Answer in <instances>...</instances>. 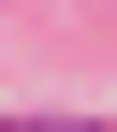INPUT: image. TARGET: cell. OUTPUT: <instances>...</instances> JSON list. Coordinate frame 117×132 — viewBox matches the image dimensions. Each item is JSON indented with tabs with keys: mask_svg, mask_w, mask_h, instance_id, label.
I'll list each match as a JSON object with an SVG mask.
<instances>
[{
	"mask_svg": "<svg viewBox=\"0 0 117 132\" xmlns=\"http://www.w3.org/2000/svg\"><path fill=\"white\" fill-rule=\"evenodd\" d=\"M0 132H73V118H0Z\"/></svg>",
	"mask_w": 117,
	"mask_h": 132,
	"instance_id": "cell-1",
	"label": "cell"
}]
</instances>
